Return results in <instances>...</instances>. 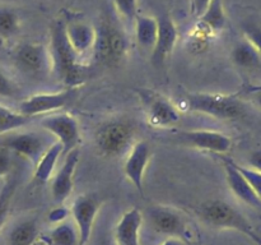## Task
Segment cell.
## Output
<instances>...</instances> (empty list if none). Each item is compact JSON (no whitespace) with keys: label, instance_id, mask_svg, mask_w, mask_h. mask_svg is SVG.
Instances as JSON below:
<instances>
[{"label":"cell","instance_id":"cell-1","mask_svg":"<svg viewBox=\"0 0 261 245\" xmlns=\"http://www.w3.org/2000/svg\"><path fill=\"white\" fill-rule=\"evenodd\" d=\"M48 53L51 59V73L66 87L79 88L84 81L82 58L69 43L65 33V19H55L50 28Z\"/></svg>","mask_w":261,"mask_h":245},{"label":"cell","instance_id":"cell-2","mask_svg":"<svg viewBox=\"0 0 261 245\" xmlns=\"http://www.w3.org/2000/svg\"><path fill=\"white\" fill-rule=\"evenodd\" d=\"M198 216L203 224L216 230H233L249 237L256 245H261V236L246 216L222 199H211L198 208Z\"/></svg>","mask_w":261,"mask_h":245},{"label":"cell","instance_id":"cell-3","mask_svg":"<svg viewBox=\"0 0 261 245\" xmlns=\"http://www.w3.org/2000/svg\"><path fill=\"white\" fill-rule=\"evenodd\" d=\"M96 28V41L93 46V56L105 66H119L125 60L129 50L126 35L112 20L105 17Z\"/></svg>","mask_w":261,"mask_h":245},{"label":"cell","instance_id":"cell-4","mask_svg":"<svg viewBox=\"0 0 261 245\" xmlns=\"http://www.w3.org/2000/svg\"><path fill=\"white\" fill-rule=\"evenodd\" d=\"M186 105L191 111L226 121L242 119L246 115L244 102L237 94L193 92L186 94Z\"/></svg>","mask_w":261,"mask_h":245},{"label":"cell","instance_id":"cell-5","mask_svg":"<svg viewBox=\"0 0 261 245\" xmlns=\"http://www.w3.org/2000/svg\"><path fill=\"white\" fill-rule=\"evenodd\" d=\"M94 143L101 155L115 158L127 155L135 143V128L126 120L103 122L94 134Z\"/></svg>","mask_w":261,"mask_h":245},{"label":"cell","instance_id":"cell-6","mask_svg":"<svg viewBox=\"0 0 261 245\" xmlns=\"http://www.w3.org/2000/svg\"><path fill=\"white\" fill-rule=\"evenodd\" d=\"M53 144V143H51ZM46 135L36 132H10L0 135V147L9 150L30 161L33 166L50 147Z\"/></svg>","mask_w":261,"mask_h":245},{"label":"cell","instance_id":"cell-7","mask_svg":"<svg viewBox=\"0 0 261 245\" xmlns=\"http://www.w3.org/2000/svg\"><path fill=\"white\" fill-rule=\"evenodd\" d=\"M78 96L79 88H65L58 92L36 93L20 102L19 112L32 119L37 115L50 114L70 106L76 101Z\"/></svg>","mask_w":261,"mask_h":245},{"label":"cell","instance_id":"cell-8","mask_svg":"<svg viewBox=\"0 0 261 245\" xmlns=\"http://www.w3.org/2000/svg\"><path fill=\"white\" fill-rule=\"evenodd\" d=\"M147 216L150 226L158 234H163L168 237L184 240L188 242L190 239V230L188 222L182 214L173 207L165 204H154L147 209Z\"/></svg>","mask_w":261,"mask_h":245},{"label":"cell","instance_id":"cell-9","mask_svg":"<svg viewBox=\"0 0 261 245\" xmlns=\"http://www.w3.org/2000/svg\"><path fill=\"white\" fill-rule=\"evenodd\" d=\"M41 127L56 137L63 147V156L78 148L81 142V129L75 117L66 112H58L46 116L41 121Z\"/></svg>","mask_w":261,"mask_h":245},{"label":"cell","instance_id":"cell-10","mask_svg":"<svg viewBox=\"0 0 261 245\" xmlns=\"http://www.w3.org/2000/svg\"><path fill=\"white\" fill-rule=\"evenodd\" d=\"M14 61L18 69L27 76L40 77L51 71V59L48 47L43 43L25 42L14 51Z\"/></svg>","mask_w":261,"mask_h":245},{"label":"cell","instance_id":"cell-11","mask_svg":"<svg viewBox=\"0 0 261 245\" xmlns=\"http://www.w3.org/2000/svg\"><path fill=\"white\" fill-rule=\"evenodd\" d=\"M178 142L186 147L205 151V152L219 153V155L227 153L232 148L231 138L218 130H184L178 137Z\"/></svg>","mask_w":261,"mask_h":245},{"label":"cell","instance_id":"cell-12","mask_svg":"<svg viewBox=\"0 0 261 245\" xmlns=\"http://www.w3.org/2000/svg\"><path fill=\"white\" fill-rule=\"evenodd\" d=\"M99 208H101L99 199L89 194H82L71 204V216L78 230V245H87L91 240L94 221H96Z\"/></svg>","mask_w":261,"mask_h":245},{"label":"cell","instance_id":"cell-13","mask_svg":"<svg viewBox=\"0 0 261 245\" xmlns=\"http://www.w3.org/2000/svg\"><path fill=\"white\" fill-rule=\"evenodd\" d=\"M145 115L149 125L154 128H170L180 121V112L177 107L162 94L152 91L143 92Z\"/></svg>","mask_w":261,"mask_h":245},{"label":"cell","instance_id":"cell-14","mask_svg":"<svg viewBox=\"0 0 261 245\" xmlns=\"http://www.w3.org/2000/svg\"><path fill=\"white\" fill-rule=\"evenodd\" d=\"M81 160L78 148L65 156L63 165L54 175L51 181V195L55 203L63 204L70 197L74 189V174Z\"/></svg>","mask_w":261,"mask_h":245},{"label":"cell","instance_id":"cell-15","mask_svg":"<svg viewBox=\"0 0 261 245\" xmlns=\"http://www.w3.org/2000/svg\"><path fill=\"white\" fill-rule=\"evenodd\" d=\"M157 40H155V45L152 50L150 60H152L153 65L160 68L175 50L178 38V31L172 18L167 14H163L157 18Z\"/></svg>","mask_w":261,"mask_h":245},{"label":"cell","instance_id":"cell-16","mask_svg":"<svg viewBox=\"0 0 261 245\" xmlns=\"http://www.w3.org/2000/svg\"><path fill=\"white\" fill-rule=\"evenodd\" d=\"M150 157H152L150 145L144 140H140V142H135L132 150L127 152L124 163L125 176L140 194H143V180H144V174Z\"/></svg>","mask_w":261,"mask_h":245},{"label":"cell","instance_id":"cell-17","mask_svg":"<svg viewBox=\"0 0 261 245\" xmlns=\"http://www.w3.org/2000/svg\"><path fill=\"white\" fill-rule=\"evenodd\" d=\"M65 33L69 43L81 58L93 51L96 28L83 19H65Z\"/></svg>","mask_w":261,"mask_h":245},{"label":"cell","instance_id":"cell-18","mask_svg":"<svg viewBox=\"0 0 261 245\" xmlns=\"http://www.w3.org/2000/svg\"><path fill=\"white\" fill-rule=\"evenodd\" d=\"M224 171H226L227 184H228L229 189L234 194V197L247 206L252 207V208L261 209V199L255 193L249 181L245 179V176L237 170L233 161L224 158Z\"/></svg>","mask_w":261,"mask_h":245},{"label":"cell","instance_id":"cell-19","mask_svg":"<svg viewBox=\"0 0 261 245\" xmlns=\"http://www.w3.org/2000/svg\"><path fill=\"white\" fill-rule=\"evenodd\" d=\"M143 224V214L138 208L127 209L114 231L116 245H140V229Z\"/></svg>","mask_w":261,"mask_h":245},{"label":"cell","instance_id":"cell-20","mask_svg":"<svg viewBox=\"0 0 261 245\" xmlns=\"http://www.w3.org/2000/svg\"><path fill=\"white\" fill-rule=\"evenodd\" d=\"M60 156H63V147L60 143L56 140L50 147L47 148L42 157L40 158L35 166V173H33V183L35 184H45L50 180L55 174L56 163H58Z\"/></svg>","mask_w":261,"mask_h":245},{"label":"cell","instance_id":"cell-21","mask_svg":"<svg viewBox=\"0 0 261 245\" xmlns=\"http://www.w3.org/2000/svg\"><path fill=\"white\" fill-rule=\"evenodd\" d=\"M231 59L234 65L245 70H255L261 68V55L259 51L245 38L234 43L231 50Z\"/></svg>","mask_w":261,"mask_h":245},{"label":"cell","instance_id":"cell-22","mask_svg":"<svg viewBox=\"0 0 261 245\" xmlns=\"http://www.w3.org/2000/svg\"><path fill=\"white\" fill-rule=\"evenodd\" d=\"M40 230H38L37 219L23 218L10 229L8 234L9 245H33L38 239Z\"/></svg>","mask_w":261,"mask_h":245},{"label":"cell","instance_id":"cell-23","mask_svg":"<svg viewBox=\"0 0 261 245\" xmlns=\"http://www.w3.org/2000/svg\"><path fill=\"white\" fill-rule=\"evenodd\" d=\"M135 40L138 45L144 50H153L157 40L158 24L157 18L148 15H138L134 22Z\"/></svg>","mask_w":261,"mask_h":245},{"label":"cell","instance_id":"cell-24","mask_svg":"<svg viewBox=\"0 0 261 245\" xmlns=\"http://www.w3.org/2000/svg\"><path fill=\"white\" fill-rule=\"evenodd\" d=\"M199 20L213 33L221 32L226 26V14L222 0H212L203 14L199 17Z\"/></svg>","mask_w":261,"mask_h":245},{"label":"cell","instance_id":"cell-25","mask_svg":"<svg viewBox=\"0 0 261 245\" xmlns=\"http://www.w3.org/2000/svg\"><path fill=\"white\" fill-rule=\"evenodd\" d=\"M31 117L0 104V135L15 132L30 124Z\"/></svg>","mask_w":261,"mask_h":245},{"label":"cell","instance_id":"cell-26","mask_svg":"<svg viewBox=\"0 0 261 245\" xmlns=\"http://www.w3.org/2000/svg\"><path fill=\"white\" fill-rule=\"evenodd\" d=\"M48 245H78V230L71 222H63L54 227L47 237Z\"/></svg>","mask_w":261,"mask_h":245},{"label":"cell","instance_id":"cell-27","mask_svg":"<svg viewBox=\"0 0 261 245\" xmlns=\"http://www.w3.org/2000/svg\"><path fill=\"white\" fill-rule=\"evenodd\" d=\"M20 30V19L13 8L0 5V37L4 40L14 37Z\"/></svg>","mask_w":261,"mask_h":245},{"label":"cell","instance_id":"cell-28","mask_svg":"<svg viewBox=\"0 0 261 245\" xmlns=\"http://www.w3.org/2000/svg\"><path fill=\"white\" fill-rule=\"evenodd\" d=\"M245 40L249 41L261 55V18L257 14H250L240 23Z\"/></svg>","mask_w":261,"mask_h":245},{"label":"cell","instance_id":"cell-29","mask_svg":"<svg viewBox=\"0 0 261 245\" xmlns=\"http://www.w3.org/2000/svg\"><path fill=\"white\" fill-rule=\"evenodd\" d=\"M17 179L10 178L0 189V230L3 229L8 216H9L13 198H14L15 190H17Z\"/></svg>","mask_w":261,"mask_h":245},{"label":"cell","instance_id":"cell-30","mask_svg":"<svg viewBox=\"0 0 261 245\" xmlns=\"http://www.w3.org/2000/svg\"><path fill=\"white\" fill-rule=\"evenodd\" d=\"M114 4L120 17L134 24L138 17V0H114Z\"/></svg>","mask_w":261,"mask_h":245},{"label":"cell","instance_id":"cell-31","mask_svg":"<svg viewBox=\"0 0 261 245\" xmlns=\"http://www.w3.org/2000/svg\"><path fill=\"white\" fill-rule=\"evenodd\" d=\"M234 166H236L237 170L245 176V179L249 181V184L252 186L255 193H256L257 195H259V198L261 199V173L254 170V168L251 167H245V166L239 165V163L236 162H234Z\"/></svg>","mask_w":261,"mask_h":245},{"label":"cell","instance_id":"cell-32","mask_svg":"<svg viewBox=\"0 0 261 245\" xmlns=\"http://www.w3.org/2000/svg\"><path fill=\"white\" fill-rule=\"evenodd\" d=\"M18 88L14 82L0 69V96L2 97H14L17 94Z\"/></svg>","mask_w":261,"mask_h":245},{"label":"cell","instance_id":"cell-33","mask_svg":"<svg viewBox=\"0 0 261 245\" xmlns=\"http://www.w3.org/2000/svg\"><path fill=\"white\" fill-rule=\"evenodd\" d=\"M13 157L12 152L4 147H0V179L5 178L12 173Z\"/></svg>","mask_w":261,"mask_h":245},{"label":"cell","instance_id":"cell-34","mask_svg":"<svg viewBox=\"0 0 261 245\" xmlns=\"http://www.w3.org/2000/svg\"><path fill=\"white\" fill-rule=\"evenodd\" d=\"M71 214L70 209L66 208V207L61 206V204H58L55 208H53L48 213L47 219L50 224L53 225H59V224H63V222L66 221L69 216Z\"/></svg>","mask_w":261,"mask_h":245},{"label":"cell","instance_id":"cell-35","mask_svg":"<svg viewBox=\"0 0 261 245\" xmlns=\"http://www.w3.org/2000/svg\"><path fill=\"white\" fill-rule=\"evenodd\" d=\"M211 2L212 0H191V9H193L194 15L200 17L204 10L206 9V7L211 4Z\"/></svg>","mask_w":261,"mask_h":245},{"label":"cell","instance_id":"cell-36","mask_svg":"<svg viewBox=\"0 0 261 245\" xmlns=\"http://www.w3.org/2000/svg\"><path fill=\"white\" fill-rule=\"evenodd\" d=\"M249 163L251 165V168L261 173V148L254 151L249 157Z\"/></svg>","mask_w":261,"mask_h":245},{"label":"cell","instance_id":"cell-37","mask_svg":"<svg viewBox=\"0 0 261 245\" xmlns=\"http://www.w3.org/2000/svg\"><path fill=\"white\" fill-rule=\"evenodd\" d=\"M247 92L252 94L255 102L259 105V107L261 109V86H250L247 88Z\"/></svg>","mask_w":261,"mask_h":245},{"label":"cell","instance_id":"cell-38","mask_svg":"<svg viewBox=\"0 0 261 245\" xmlns=\"http://www.w3.org/2000/svg\"><path fill=\"white\" fill-rule=\"evenodd\" d=\"M161 245H188V242L180 239H175V237H168Z\"/></svg>","mask_w":261,"mask_h":245},{"label":"cell","instance_id":"cell-39","mask_svg":"<svg viewBox=\"0 0 261 245\" xmlns=\"http://www.w3.org/2000/svg\"><path fill=\"white\" fill-rule=\"evenodd\" d=\"M101 245H116L115 240H105Z\"/></svg>","mask_w":261,"mask_h":245}]
</instances>
